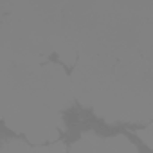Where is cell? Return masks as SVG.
<instances>
[{
  "instance_id": "obj_2",
  "label": "cell",
  "mask_w": 153,
  "mask_h": 153,
  "mask_svg": "<svg viewBox=\"0 0 153 153\" xmlns=\"http://www.w3.org/2000/svg\"><path fill=\"white\" fill-rule=\"evenodd\" d=\"M140 139H142V140L151 148V149H153V124H151V126H148L144 131H140Z\"/></svg>"
},
{
  "instance_id": "obj_1",
  "label": "cell",
  "mask_w": 153,
  "mask_h": 153,
  "mask_svg": "<svg viewBox=\"0 0 153 153\" xmlns=\"http://www.w3.org/2000/svg\"><path fill=\"white\" fill-rule=\"evenodd\" d=\"M70 153H139L137 148L124 137H110L101 139L96 135H85L78 140Z\"/></svg>"
}]
</instances>
